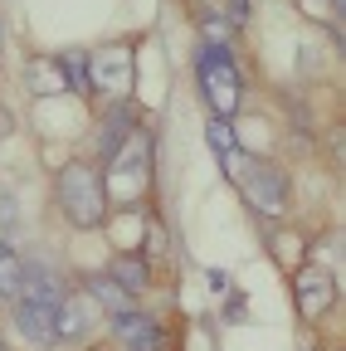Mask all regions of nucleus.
I'll list each match as a JSON object with an SVG mask.
<instances>
[{"instance_id":"nucleus-13","label":"nucleus","mask_w":346,"mask_h":351,"mask_svg":"<svg viewBox=\"0 0 346 351\" xmlns=\"http://www.w3.org/2000/svg\"><path fill=\"white\" fill-rule=\"evenodd\" d=\"M59 73L73 93H93V78H88V54H64L59 59Z\"/></svg>"},{"instance_id":"nucleus-12","label":"nucleus","mask_w":346,"mask_h":351,"mask_svg":"<svg viewBox=\"0 0 346 351\" xmlns=\"http://www.w3.org/2000/svg\"><path fill=\"white\" fill-rule=\"evenodd\" d=\"M20 274H25V258L15 254V244L0 239V293H5L10 302L20 298Z\"/></svg>"},{"instance_id":"nucleus-4","label":"nucleus","mask_w":346,"mask_h":351,"mask_svg":"<svg viewBox=\"0 0 346 351\" xmlns=\"http://www.w3.org/2000/svg\"><path fill=\"white\" fill-rule=\"evenodd\" d=\"M336 288H332V274L327 269H302L297 274V313L302 317H322L332 307Z\"/></svg>"},{"instance_id":"nucleus-3","label":"nucleus","mask_w":346,"mask_h":351,"mask_svg":"<svg viewBox=\"0 0 346 351\" xmlns=\"http://www.w3.org/2000/svg\"><path fill=\"white\" fill-rule=\"evenodd\" d=\"M239 186H244V200L258 215H283L288 210V176L278 166H244Z\"/></svg>"},{"instance_id":"nucleus-6","label":"nucleus","mask_w":346,"mask_h":351,"mask_svg":"<svg viewBox=\"0 0 346 351\" xmlns=\"http://www.w3.org/2000/svg\"><path fill=\"white\" fill-rule=\"evenodd\" d=\"M15 327H20V337H29L34 346H54V341H59V337H54V307H49V302L20 298V302H15Z\"/></svg>"},{"instance_id":"nucleus-15","label":"nucleus","mask_w":346,"mask_h":351,"mask_svg":"<svg viewBox=\"0 0 346 351\" xmlns=\"http://www.w3.org/2000/svg\"><path fill=\"white\" fill-rule=\"evenodd\" d=\"M205 34H210V44H225V34H230V20H220V15H205Z\"/></svg>"},{"instance_id":"nucleus-5","label":"nucleus","mask_w":346,"mask_h":351,"mask_svg":"<svg viewBox=\"0 0 346 351\" xmlns=\"http://www.w3.org/2000/svg\"><path fill=\"white\" fill-rule=\"evenodd\" d=\"M64 293H69V288H64V278H59L54 269H45V263H34V258H25V274H20V298L59 307V298H64ZM20 298H15V302H20Z\"/></svg>"},{"instance_id":"nucleus-7","label":"nucleus","mask_w":346,"mask_h":351,"mask_svg":"<svg viewBox=\"0 0 346 351\" xmlns=\"http://www.w3.org/2000/svg\"><path fill=\"white\" fill-rule=\"evenodd\" d=\"M117 322V337H122V346L127 351H161L166 341H161V322H151V317H142V313H122V317H112Z\"/></svg>"},{"instance_id":"nucleus-16","label":"nucleus","mask_w":346,"mask_h":351,"mask_svg":"<svg viewBox=\"0 0 346 351\" xmlns=\"http://www.w3.org/2000/svg\"><path fill=\"white\" fill-rule=\"evenodd\" d=\"M230 25H249V0H230Z\"/></svg>"},{"instance_id":"nucleus-14","label":"nucleus","mask_w":346,"mask_h":351,"mask_svg":"<svg viewBox=\"0 0 346 351\" xmlns=\"http://www.w3.org/2000/svg\"><path fill=\"white\" fill-rule=\"evenodd\" d=\"M15 234H20V205L10 195H0V239L15 244Z\"/></svg>"},{"instance_id":"nucleus-2","label":"nucleus","mask_w":346,"mask_h":351,"mask_svg":"<svg viewBox=\"0 0 346 351\" xmlns=\"http://www.w3.org/2000/svg\"><path fill=\"white\" fill-rule=\"evenodd\" d=\"M200 88H205L210 108L220 112V117H234L239 112L244 83H239V69H234L230 44H205V49H200Z\"/></svg>"},{"instance_id":"nucleus-10","label":"nucleus","mask_w":346,"mask_h":351,"mask_svg":"<svg viewBox=\"0 0 346 351\" xmlns=\"http://www.w3.org/2000/svg\"><path fill=\"white\" fill-rule=\"evenodd\" d=\"M132 137V112L127 108H117L112 117H108V127H103V137H98V156L103 161H112L117 152H122V142Z\"/></svg>"},{"instance_id":"nucleus-11","label":"nucleus","mask_w":346,"mask_h":351,"mask_svg":"<svg viewBox=\"0 0 346 351\" xmlns=\"http://www.w3.org/2000/svg\"><path fill=\"white\" fill-rule=\"evenodd\" d=\"M112 278H117L127 293H142L147 278H151V263H147V258H132V254H122V258L112 263Z\"/></svg>"},{"instance_id":"nucleus-8","label":"nucleus","mask_w":346,"mask_h":351,"mask_svg":"<svg viewBox=\"0 0 346 351\" xmlns=\"http://www.w3.org/2000/svg\"><path fill=\"white\" fill-rule=\"evenodd\" d=\"M88 313H83V302L73 298V293H64L59 298V307H54V337L59 341H83V337H88Z\"/></svg>"},{"instance_id":"nucleus-9","label":"nucleus","mask_w":346,"mask_h":351,"mask_svg":"<svg viewBox=\"0 0 346 351\" xmlns=\"http://www.w3.org/2000/svg\"><path fill=\"white\" fill-rule=\"evenodd\" d=\"M88 293L98 298V307H108L112 317H122V313H132V293H127L112 274H93L88 278Z\"/></svg>"},{"instance_id":"nucleus-1","label":"nucleus","mask_w":346,"mask_h":351,"mask_svg":"<svg viewBox=\"0 0 346 351\" xmlns=\"http://www.w3.org/2000/svg\"><path fill=\"white\" fill-rule=\"evenodd\" d=\"M59 205H64V215L73 219L78 230H98V225H103L108 195H103V181L93 176V166L69 161V166L59 171Z\"/></svg>"}]
</instances>
